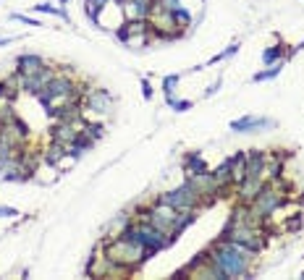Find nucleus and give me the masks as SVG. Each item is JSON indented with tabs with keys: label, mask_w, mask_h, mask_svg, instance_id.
Wrapping results in <instances>:
<instances>
[{
	"label": "nucleus",
	"mask_w": 304,
	"mask_h": 280,
	"mask_svg": "<svg viewBox=\"0 0 304 280\" xmlns=\"http://www.w3.org/2000/svg\"><path fill=\"white\" fill-rule=\"evenodd\" d=\"M220 241H234V244H241V246H247L252 249L254 254H260L262 252V228L260 225H252L247 220H239V217H228V223L223 225L220 230Z\"/></svg>",
	"instance_id": "nucleus-1"
},
{
	"label": "nucleus",
	"mask_w": 304,
	"mask_h": 280,
	"mask_svg": "<svg viewBox=\"0 0 304 280\" xmlns=\"http://www.w3.org/2000/svg\"><path fill=\"white\" fill-rule=\"evenodd\" d=\"M283 202H286V196L278 189V183L276 181H265L262 189L257 191V196L252 199V210H254V215L260 217V220H270V217L283 207Z\"/></svg>",
	"instance_id": "nucleus-2"
},
{
	"label": "nucleus",
	"mask_w": 304,
	"mask_h": 280,
	"mask_svg": "<svg viewBox=\"0 0 304 280\" xmlns=\"http://www.w3.org/2000/svg\"><path fill=\"white\" fill-rule=\"evenodd\" d=\"M158 202H163V205H168V207H173V210H178V212H186V210H200V207H205V202H202V196L194 191V186L189 183V178L178 186V189H171V191H163L160 196H158Z\"/></svg>",
	"instance_id": "nucleus-3"
},
{
	"label": "nucleus",
	"mask_w": 304,
	"mask_h": 280,
	"mask_svg": "<svg viewBox=\"0 0 304 280\" xmlns=\"http://www.w3.org/2000/svg\"><path fill=\"white\" fill-rule=\"evenodd\" d=\"M84 107H87L89 113H95V115H108L110 107H113L110 92H108V89H92V92H87Z\"/></svg>",
	"instance_id": "nucleus-4"
},
{
	"label": "nucleus",
	"mask_w": 304,
	"mask_h": 280,
	"mask_svg": "<svg viewBox=\"0 0 304 280\" xmlns=\"http://www.w3.org/2000/svg\"><path fill=\"white\" fill-rule=\"evenodd\" d=\"M53 71L50 68H42L40 73H29V76H21V89L24 92H29V95H42L45 92V87H48V82L53 79Z\"/></svg>",
	"instance_id": "nucleus-5"
},
{
	"label": "nucleus",
	"mask_w": 304,
	"mask_h": 280,
	"mask_svg": "<svg viewBox=\"0 0 304 280\" xmlns=\"http://www.w3.org/2000/svg\"><path fill=\"white\" fill-rule=\"evenodd\" d=\"M265 163H268V152L249 149L247 165H244V178H265Z\"/></svg>",
	"instance_id": "nucleus-6"
},
{
	"label": "nucleus",
	"mask_w": 304,
	"mask_h": 280,
	"mask_svg": "<svg viewBox=\"0 0 304 280\" xmlns=\"http://www.w3.org/2000/svg\"><path fill=\"white\" fill-rule=\"evenodd\" d=\"M270 126H273L270 118H257V115H244L239 121H231V131H236V134H252V131H262Z\"/></svg>",
	"instance_id": "nucleus-7"
},
{
	"label": "nucleus",
	"mask_w": 304,
	"mask_h": 280,
	"mask_svg": "<svg viewBox=\"0 0 304 280\" xmlns=\"http://www.w3.org/2000/svg\"><path fill=\"white\" fill-rule=\"evenodd\" d=\"M76 131L73 129V123H66V121H60V123H55V126L50 129V142H58V144H71L73 139H76Z\"/></svg>",
	"instance_id": "nucleus-8"
},
{
	"label": "nucleus",
	"mask_w": 304,
	"mask_h": 280,
	"mask_svg": "<svg viewBox=\"0 0 304 280\" xmlns=\"http://www.w3.org/2000/svg\"><path fill=\"white\" fill-rule=\"evenodd\" d=\"M42 68H48V66H45V60H42L40 55H21L16 73H19V76H29V73H40Z\"/></svg>",
	"instance_id": "nucleus-9"
},
{
	"label": "nucleus",
	"mask_w": 304,
	"mask_h": 280,
	"mask_svg": "<svg viewBox=\"0 0 304 280\" xmlns=\"http://www.w3.org/2000/svg\"><path fill=\"white\" fill-rule=\"evenodd\" d=\"M205 170H210L207 168V163H205V157L200 152H189L186 157H184V173H186V178L189 176H200V173H205Z\"/></svg>",
	"instance_id": "nucleus-10"
},
{
	"label": "nucleus",
	"mask_w": 304,
	"mask_h": 280,
	"mask_svg": "<svg viewBox=\"0 0 304 280\" xmlns=\"http://www.w3.org/2000/svg\"><path fill=\"white\" fill-rule=\"evenodd\" d=\"M283 45H273V48H268L265 53H262V63L265 66H276V63H281L283 60Z\"/></svg>",
	"instance_id": "nucleus-11"
},
{
	"label": "nucleus",
	"mask_w": 304,
	"mask_h": 280,
	"mask_svg": "<svg viewBox=\"0 0 304 280\" xmlns=\"http://www.w3.org/2000/svg\"><path fill=\"white\" fill-rule=\"evenodd\" d=\"M105 8V0H87L84 3V11H87V16L92 19L95 24H100V11Z\"/></svg>",
	"instance_id": "nucleus-12"
},
{
	"label": "nucleus",
	"mask_w": 304,
	"mask_h": 280,
	"mask_svg": "<svg viewBox=\"0 0 304 280\" xmlns=\"http://www.w3.org/2000/svg\"><path fill=\"white\" fill-rule=\"evenodd\" d=\"M63 154H66V144L53 142V144H50V154H45V163H48V165H55L60 157H63Z\"/></svg>",
	"instance_id": "nucleus-13"
},
{
	"label": "nucleus",
	"mask_w": 304,
	"mask_h": 280,
	"mask_svg": "<svg viewBox=\"0 0 304 280\" xmlns=\"http://www.w3.org/2000/svg\"><path fill=\"white\" fill-rule=\"evenodd\" d=\"M278 73H281V63H276V66H268V71L254 73V76H252V82H268V79H276Z\"/></svg>",
	"instance_id": "nucleus-14"
},
{
	"label": "nucleus",
	"mask_w": 304,
	"mask_h": 280,
	"mask_svg": "<svg viewBox=\"0 0 304 280\" xmlns=\"http://www.w3.org/2000/svg\"><path fill=\"white\" fill-rule=\"evenodd\" d=\"M165 102H168V107H173L176 113H184V110H189V107H192L189 100H176L173 95H165Z\"/></svg>",
	"instance_id": "nucleus-15"
},
{
	"label": "nucleus",
	"mask_w": 304,
	"mask_h": 280,
	"mask_svg": "<svg viewBox=\"0 0 304 280\" xmlns=\"http://www.w3.org/2000/svg\"><path fill=\"white\" fill-rule=\"evenodd\" d=\"M301 225H304V215L299 212V215H291V217H288L286 230H288V233H291V230H301Z\"/></svg>",
	"instance_id": "nucleus-16"
},
{
	"label": "nucleus",
	"mask_w": 304,
	"mask_h": 280,
	"mask_svg": "<svg viewBox=\"0 0 304 280\" xmlns=\"http://www.w3.org/2000/svg\"><path fill=\"white\" fill-rule=\"evenodd\" d=\"M34 11H40V13H53V16H60V19H68V13H66V11H58V8H53V6H48V3L34 6Z\"/></svg>",
	"instance_id": "nucleus-17"
},
{
	"label": "nucleus",
	"mask_w": 304,
	"mask_h": 280,
	"mask_svg": "<svg viewBox=\"0 0 304 280\" xmlns=\"http://www.w3.org/2000/svg\"><path fill=\"white\" fill-rule=\"evenodd\" d=\"M178 84V76L176 73H171V76H165V79H163V92H165V95H173V87Z\"/></svg>",
	"instance_id": "nucleus-18"
},
{
	"label": "nucleus",
	"mask_w": 304,
	"mask_h": 280,
	"mask_svg": "<svg viewBox=\"0 0 304 280\" xmlns=\"http://www.w3.org/2000/svg\"><path fill=\"white\" fill-rule=\"evenodd\" d=\"M142 97L144 100H152V84L147 79H142Z\"/></svg>",
	"instance_id": "nucleus-19"
},
{
	"label": "nucleus",
	"mask_w": 304,
	"mask_h": 280,
	"mask_svg": "<svg viewBox=\"0 0 304 280\" xmlns=\"http://www.w3.org/2000/svg\"><path fill=\"white\" fill-rule=\"evenodd\" d=\"M0 217H19V212L13 207H0Z\"/></svg>",
	"instance_id": "nucleus-20"
},
{
	"label": "nucleus",
	"mask_w": 304,
	"mask_h": 280,
	"mask_svg": "<svg viewBox=\"0 0 304 280\" xmlns=\"http://www.w3.org/2000/svg\"><path fill=\"white\" fill-rule=\"evenodd\" d=\"M13 19H19V21H24L26 26H40V21H34V19H26V16H21V13H16Z\"/></svg>",
	"instance_id": "nucleus-21"
},
{
	"label": "nucleus",
	"mask_w": 304,
	"mask_h": 280,
	"mask_svg": "<svg viewBox=\"0 0 304 280\" xmlns=\"http://www.w3.org/2000/svg\"><path fill=\"white\" fill-rule=\"evenodd\" d=\"M234 53H239V42H234V45H228V50H225V53H223L220 58H231Z\"/></svg>",
	"instance_id": "nucleus-22"
},
{
	"label": "nucleus",
	"mask_w": 304,
	"mask_h": 280,
	"mask_svg": "<svg viewBox=\"0 0 304 280\" xmlns=\"http://www.w3.org/2000/svg\"><path fill=\"white\" fill-rule=\"evenodd\" d=\"M0 142H3V126H0Z\"/></svg>",
	"instance_id": "nucleus-23"
},
{
	"label": "nucleus",
	"mask_w": 304,
	"mask_h": 280,
	"mask_svg": "<svg viewBox=\"0 0 304 280\" xmlns=\"http://www.w3.org/2000/svg\"><path fill=\"white\" fill-rule=\"evenodd\" d=\"M301 277H304V275H301Z\"/></svg>",
	"instance_id": "nucleus-24"
}]
</instances>
